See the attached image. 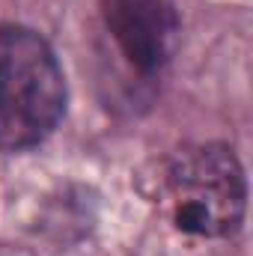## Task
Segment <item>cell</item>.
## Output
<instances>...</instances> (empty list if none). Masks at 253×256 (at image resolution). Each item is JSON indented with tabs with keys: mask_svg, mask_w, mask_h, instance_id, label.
<instances>
[{
	"mask_svg": "<svg viewBox=\"0 0 253 256\" xmlns=\"http://www.w3.org/2000/svg\"><path fill=\"white\" fill-rule=\"evenodd\" d=\"M66 114V78L54 48L27 27H0V149L42 143Z\"/></svg>",
	"mask_w": 253,
	"mask_h": 256,
	"instance_id": "cell-1",
	"label": "cell"
},
{
	"mask_svg": "<svg viewBox=\"0 0 253 256\" xmlns=\"http://www.w3.org/2000/svg\"><path fill=\"white\" fill-rule=\"evenodd\" d=\"M164 200L176 230L202 238L232 236L248 202L244 170L220 143L179 149L164 167Z\"/></svg>",
	"mask_w": 253,
	"mask_h": 256,
	"instance_id": "cell-2",
	"label": "cell"
},
{
	"mask_svg": "<svg viewBox=\"0 0 253 256\" xmlns=\"http://www.w3.org/2000/svg\"><path fill=\"white\" fill-rule=\"evenodd\" d=\"M102 18L122 57L143 74L161 72L179 48L182 24L170 0H102Z\"/></svg>",
	"mask_w": 253,
	"mask_h": 256,
	"instance_id": "cell-3",
	"label": "cell"
}]
</instances>
